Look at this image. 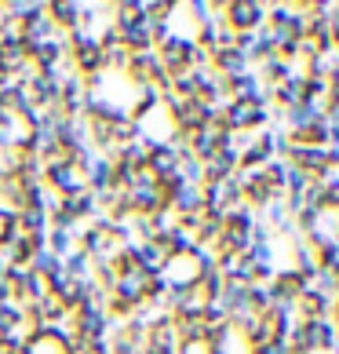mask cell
<instances>
[{"label":"cell","mask_w":339,"mask_h":354,"mask_svg":"<svg viewBox=\"0 0 339 354\" xmlns=\"http://www.w3.org/2000/svg\"><path fill=\"white\" fill-rule=\"evenodd\" d=\"M223 22L233 33H255L267 26V4H259V0H230L223 8Z\"/></svg>","instance_id":"cell-1"},{"label":"cell","mask_w":339,"mask_h":354,"mask_svg":"<svg viewBox=\"0 0 339 354\" xmlns=\"http://www.w3.org/2000/svg\"><path fill=\"white\" fill-rule=\"evenodd\" d=\"M299 325H303L307 347L314 351V354H329L339 344V333H336L332 318H299Z\"/></svg>","instance_id":"cell-2"},{"label":"cell","mask_w":339,"mask_h":354,"mask_svg":"<svg viewBox=\"0 0 339 354\" xmlns=\"http://www.w3.org/2000/svg\"><path fill=\"white\" fill-rule=\"evenodd\" d=\"M284 165H292V168H299V172H307V176H321L325 168V147H299V142H292L289 147V157H284Z\"/></svg>","instance_id":"cell-3"},{"label":"cell","mask_w":339,"mask_h":354,"mask_svg":"<svg viewBox=\"0 0 339 354\" xmlns=\"http://www.w3.org/2000/svg\"><path fill=\"white\" fill-rule=\"evenodd\" d=\"M201 172H204V183H223V179H230L233 172H238V150L223 147L219 153L208 157V161H201ZM204 183H201V187H204Z\"/></svg>","instance_id":"cell-4"},{"label":"cell","mask_w":339,"mask_h":354,"mask_svg":"<svg viewBox=\"0 0 339 354\" xmlns=\"http://www.w3.org/2000/svg\"><path fill=\"white\" fill-rule=\"evenodd\" d=\"M48 15H51V22H55L66 37L81 30V4H73V0H70V4H62V0H59V4H48Z\"/></svg>","instance_id":"cell-5"},{"label":"cell","mask_w":339,"mask_h":354,"mask_svg":"<svg viewBox=\"0 0 339 354\" xmlns=\"http://www.w3.org/2000/svg\"><path fill=\"white\" fill-rule=\"evenodd\" d=\"M48 252H55L59 259H66L70 252H77V234L73 230H48Z\"/></svg>","instance_id":"cell-6"},{"label":"cell","mask_w":339,"mask_h":354,"mask_svg":"<svg viewBox=\"0 0 339 354\" xmlns=\"http://www.w3.org/2000/svg\"><path fill=\"white\" fill-rule=\"evenodd\" d=\"M4 270H8V263H4V256H0V281H4Z\"/></svg>","instance_id":"cell-7"}]
</instances>
